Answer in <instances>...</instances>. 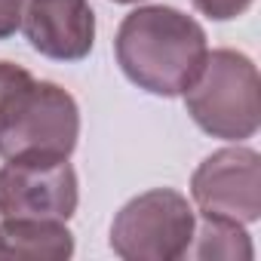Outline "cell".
Instances as JSON below:
<instances>
[{"mask_svg":"<svg viewBox=\"0 0 261 261\" xmlns=\"http://www.w3.org/2000/svg\"><path fill=\"white\" fill-rule=\"evenodd\" d=\"M209 56L203 25L175 7H139L123 16L114 37V59L123 77L157 98L181 95Z\"/></svg>","mask_w":261,"mask_h":261,"instance_id":"1","label":"cell"},{"mask_svg":"<svg viewBox=\"0 0 261 261\" xmlns=\"http://www.w3.org/2000/svg\"><path fill=\"white\" fill-rule=\"evenodd\" d=\"M80 139L77 98L53 83L28 77L0 105V160L59 163L71 160Z\"/></svg>","mask_w":261,"mask_h":261,"instance_id":"2","label":"cell"},{"mask_svg":"<svg viewBox=\"0 0 261 261\" xmlns=\"http://www.w3.org/2000/svg\"><path fill=\"white\" fill-rule=\"evenodd\" d=\"M181 98L188 117L212 139L237 145L252 139L261 126L258 65L240 49H209Z\"/></svg>","mask_w":261,"mask_h":261,"instance_id":"3","label":"cell"},{"mask_svg":"<svg viewBox=\"0 0 261 261\" xmlns=\"http://www.w3.org/2000/svg\"><path fill=\"white\" fill-rule=\"evenodd\" d=\"M197 212L175 188H151L111 221V252L126 261H178L191 252Z\"/></svg>","mask_w":261,"mask_h":261,"instance_id":"4","label":"cell"},{"mask_svg":"<svg viewBox=\"0 0 261 261\" xmlns=\"http://www.w3.org/2000/svg\"><path fill=\"white\" fill-rule=\"evenodd\" d=\"M191 197L203 218L255 224L261 218V154L240 142L209 154L191 175Z\"/></svg>","mask_w":261,"mask_h":261,"instance_id":"5","label":"cell"},{"mask_svg":"<svg viewBox=\"0 0 261 261\" xmlns=\"http://www.w3.org/2000/svg\"><path fill=\"white\" fill-rule=\"evenodd\" d=\"M80 185L68 160L0 166V218H59L77 212Z\"/></svg>","mask_w":261,"mask_h":261,"instance_id":"6","label":"cell"},{"mask_svg":"<svg viewBox=\"0 0 261 261\" xmlns=\"http://www.w3.org/2000/svg\"><path fill=\"white\" fill-rule=\"evenodd\" d=\"M19 31L43 59L83 62L95 46V13L89 0H25Z\"/></svg>","mask_w":261,"mask_h":261,"instance_id":"7","label":"cell"},{"mask_svg":"<svg viewBox=\"0 0 261 261\" xmlns=\"http://www.w3.org/2000/svg\"><path fill=\"white\" fill-rule=\"evenodd\" d=\"M74 255V233L59 218H0V258H49Z\"/></svg>","mask_w":261,"mask_h":261,"instance_id":"8","label":"cell"},{"mask_svg":"<svg viewBox=\"0 0 261 261\" xmlns=\"http://www.w3.org/2000/svg\"><path fill=\"white\" fill-rule=\"evenodd\" d=\"M203 218V215H200ZM197 249H191L197 258H224V261H240V258H252V240L246 224L240 221H224V218H203L200 227L194 230Z\"/></svg>","mask_w":261,"mask_h":261,"instance_id":"9","label":"cell"},{"mask_svg":"<svg viewBox=\"0 0 261 261\" xmlns=\"http://www.w3.org/2000/svg\"><path fill=\"white\" fill-rule=\"evenodd\" d=\"M255 0H194V7L212 19V22H230V19H240L249 13V7Z\"/></svg>","mask_w":261,"mask_h":261,"instance_id":"10","label":"cell"},{"mask_svg":"<svg viewBox=\"0 0 261 261\" xmlns=\"http://www.w3.org/2000/svg\"><path fill=\"white\" fill-rule=\"evenodd\" d=\"M25 0H0V40H10L22 28Z\"/></svg>","mask_w":261,"mask_h":261,"instance_id":"11","label":"cell"},{"mask_svg":"<svg viewBox=\"0 0 261 261\" xmlns=\"http://www.w3.org/2000/svg\"><path fill=\"white\" fill-rule=\"evenodd\" d=\"M28 77H31L28 68H22V65H16V62H4V59H0V105H4L7 95H10L16 86H22Z\"/></svg>","mask_w":261,"mask_h":261,"instance_id":"12","label":"cell"},{"mask_svg":"<svg viewBox=\"0 0 261 261\" xmlns=\"http://www.w3.org/2000/svg\"><path fill=\"white\" fill-rule=\"evenodd\" d=\"M114 4H142V0H114Z\"/></svg>","mask_w":261,"mask_h":261,"instance_id":"13","label":"cell"}]
</instances>
